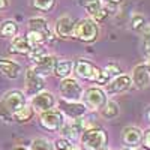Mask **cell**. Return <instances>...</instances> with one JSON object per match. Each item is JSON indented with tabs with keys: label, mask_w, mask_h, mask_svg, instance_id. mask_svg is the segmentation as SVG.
Segmentation results:
<instances>
[{
	"label": "cell",
	"mask_w": 150,
	"mask_h": 150,
	"mask_svg": "<svg viewBox=\"0 0 150 150\" xmlns=\"http://www.w3.org/2000/svg\"><path fill=\"white\" fill-rule=\"evenodd\" d=\"M0 72H2L5 77H8L11 80H15L21 75L23 68H21L20 63H17V62H14V60L0 59Z\"/></svg>",
	"instance_id": "cell-16"
},
{
	"label": "cell",
	"mask_w": 150,
	"mask_h": 150,
	"mask_svg": "<svg viewBox=\"0 0 150 150\" xmlns=\"http://www.w3.org/2000/svg\"><path fill=\"white\" fill-rule=\"evenodd\" d=\"M15 150H27V149H24V147H17Z\"/></svg>",
	"instance_id": "cell-38"
},
{
	"label": "cell",
	"mask_w": 150,
	"mask_h": 150,
	"mask_svg": "<svg viewBox=\"0 0 150 150\" xmlns=\"http://www.w3.org/2000/svg\"><path fill=\"white\" fill-rule=\"evenodd\" d=\"M39 123H41V126L45 131L57 132V131H60L62 128H63L65 117H63V114H62L59 110H50V111L41 112Z\"/></svg>",
	"instance_id": "cell-6"
},
{
	"label": "cell",
	"mask_w": 150,
	"mask_h": 150,
	"mask_svg": "<svg viewBox=\"0 0 150 150\" xmlns=\"http://www.w3.org/2000/svg\"><path fill=\"white\" fill-rule=\"evenodd\" d=\"M27 41L30 42V45L32 47H42L50 38L47 36V35H44V33H39V32H29L27 33Z\"/></svg>",
	"instance_id": "cell-23"
},
{
	"label": "cell",
	"mask_w": 150,
	"mask_h": 150,
	"mask_svg": "<svg viewBox=\"0 0 150 150\" xmlns=\"http://www.w3.org/2000/svg\"><path fill=\"white\" fill-rule=\"evenodd\" d=\"M123 150H134V149H123Z\"/></svg>",
	"instance_id": "cell-39"
},
{
	"label": "cell",
	"mask_w": 150,
	"mask_h": 150,
	"mask_svg": "<svg viewBox=\"0 0 150 150\" xmlns=\"http://www.w3.org/2000/svg\"><path fill=\"white\" fill-rule=\"evenodd\" d=\"M29 32H39L47 35L48 38L51 36V30H50L48 21L42 17H33L29 20Z\"/></svg>",
	"instance_id": "cell-19"
},
{
	"label": "cell",
	"mask_w": 150,
	"mask_h": 150,
	"mask_svg": "<svg viewBox=\"0 0 150 150\" xmlns=\"http://www.w3.org/2000/svg\"><path fill=\"white\" fill-rule=\"evenodd\" d=\"M33 6L38 11H42V12H50L53 11L56 6V0H33Z\"/></svg>",
	"instance_id": "cell-27"
},
{
	"label": "cell",
	"mask_w": 150,
	"mask_h": 150,
	"mask_svg": "<svg viewBox=\"0 0 150 150\" xmlns=\"http://www.w3.org/2000/svg\"><path fill=\"white\" fill-rule=\"evenodd\" d=\"M68 150H81V149H80V147H75V146H71Z\"/></svg>",
	"instance_id": "cell-36"
},
{
	"label": "cell",
	"mask_w": 150,
	"mask_h": 150,
	"mask_svg": "<svg viewBox=\"0 0 150 150\" xmlns=\"http://www.w3.org/2000/svg\"><path fill=\"white\" fill-rule=\"evenodd\" d=\"M74 71L78 75L80 78L87 80L90 83H96V84H107V80L102 75V69H99L98 66H95L93 63H90L89 60L86 59H78L74 63Z\"/></svg>",
	"instance_id": "cell-2"
},
{
	"label": "cell",
	"mask_w": 150,
	"mask_h": 150,
	"mask_svg": "<svg viewBox=\"0 0 150 150\" xmlns=\"http://www.w3.org/2000/svg\"><path fill=\"white\" fill-rule=\"evenodd\" d=\"M119 112H120V108L117 105V102L114 101H107L105 105L101 108V116L104 119H116L119 116Z\"/></svg>",
	"instance_id": "cell-20"
},
{
	"label": "cell",
	"mask_w": 150,
	"mask_h": 150,
	"mask_svg": "<svg viewBox=\"0 0 150 150\" xmlns=\"http://www.w3.org/2000/svg\"><path fill=\"white\" fill-rule=\"evenodd\" d=\"M131 86H132V80H131L129 75H122V74H120L119 77L112 78V80L107 84V87H105L104 92L108 93V95H120V93H123V92L129 90Z\"/></svg>",
	"instance_id": "cell-11"
},
{
	"label": "cell",
	"mask_w": 150,
	"mask_h": 150,
	"mask_svg": "<svg viewBox=\"0 0 150 150\" xmlns=\"http://www.w3.org/2000/svg\"><path fill=\"white\" fill-rule=\"evenodd\" d=\"M54 65H56V59L50 54H44L41 59H38L35 63H33V71L39 75V77H45V75L53 74L54 71Z\"/></svg>",
	"instance_id": "cell-13"
},
{
	"label": "cell",
	"mask_w": 150,
	"mask_h": 150,
	"mask_svg": "<svg viewBox=\"0 0 150 150\" xmlns=\"http://www.w3.org/2000/svg\"><path fill=\"white\" fill-rule=\"evenodd\" d=\"M81 5L84 6V9L89 12V15H95L96 12L99 9H102V0H84V2H81Z\"/></svg>",
	"instance_id": "cell-26"
},
{
	"label": "cell",
	"mask_w": 150,
	"mask_h": 150,
	"mask_svg": "<svg viewBox=\"0 0 150 150\" xmlns=\"http://www.w3.org/2000/svg\"><path fill=\"white\" fill-rule=\"evenodd\" d=\"M143 141V132L137 126H126L123 129V143L128 146V149L138 147Z\"/></svg>",
	"instance_id": "cell-14"
},
{
	"label": "cell",
	"mask_w": 150,
	"mask_h": 150,
	"mask_svg": "<svg viewBox=\"0 0 150 150\" xmlns=\"http://www.w3.org/2000/svg\"><path fill=\"white\" fill-rule=\"evenodd\" d=\"M146 65H147V68H149V71H150V56H147V63H146Z\"/></svg>",
	"instance_id": "cell-37"
},
{
	"label": "cell",
	"mask_w": 150,
	"mask_h": 150,
	"mask_svg": "<svg viewBox=\"0 0 150 150\" xmlns=\"http://www.w3.org/2000/svg\"><path fill=\"white\" fill-rule=\"evenodd\" d=\"M74 71V62L72 60H56V65H54V71L53 74L56 75L57 78H69V75Z\"/></svg>",
	"instance_id": "cell-18"
},
{
	"label": "cell",
	"mask_w": 150,
	"mask_h": 150,
	"mask_svg": "<svg viewBox=\"0 0 150 150\" xmlns=\"http://www.w3.org/2000/svg\"><path fill=\"white\" fill-rule=\"evenodd\" d=\"M30 150H54V144L47 138H35L30 144Z\"/></svg>",
	"instance_id": "cell-24"
},
{
	"label": "cell",
	"mask_w": 150,
	"mask_h": 150,
	"mask_svg": "<svg viewBox=\"0 0 150 150\" xmlns=\"http://www.w3.org/2000/svg\"><path fill=\"white\" fill-rule=\"evenodd\" d=\"M33 47L30 45V42L27 41L26 36H14L12 38V42H11V51L12 53H17V54H29L30 50Z\"/></svg>",
	"instance_id": "cell-17"
},
{
	"label": "cell",
	"mask_w": 150,
	"mask_h": 150,
	"mask_svg": "<svg viewBox=\"0 0 150 150\" xmlns=\"http://www.w3.org/2000/svg\"><path fill=\"white\" fill-rule=\"evenodd\" d=\"M8 8V0H0V11H3Z\"/></svg>",
	"instance_id": "cell-33"
},
{
	"label": "cell",
	"mask_w": 150,
	"mask_h": 150,
	"mask_svg": "<svg viewBox=\"0 0 150 150\" xmlns=\"http://www.w3.org/2000/svg\"><path fill=\"white\" fill-rule=\"evenodd\" d=\"M146 117H147V120L150 122V107H149V110L146 111Z\"/></svg>",
	"instance_id": "cell-35"
},
{
	"label": "cell",
	"mask_w": 150,
	"mask_h": 150,
	"mask_svg": "<svg viewBox=\"0 0 150 150\" xmlns=\"http://www.w3.org/2000/svg\"><path fill=\"white\" fill-rule=\"evenodd\" d=\"M69 147H71L69 141L65 140L63 137H62V138H59V140H56V149H57V150H68Z\"/></svg>",
	"instance_id": "cell-31"
},
{
	"label": "cell",
	"mask_w": 150,
	"mask_h": 150,
	"mask_svg": "<svg viewBox=\"0 0 150 150\" xmlns=\"http://www.w3.org/2000/svg\"><path fill=\"white\" fill-rule=\"evenodd\" d=\"M134 84L137 86V89H147L150 86V71L146 63L137 65L132 71V78Z\"/></svg>",
	"instance_id": "cell-12"
},
{
	"label": "cell",
	"mask_w": 150,
	"mask_h": 150,
	"mask_svg": "<svg viewBox=\"0 0 150 150\" xmlns=\"http://www.w3.org/2000/svg\"><path fill=\"white\" fill-rule=\"evenodd\" d=\"M27 105L26 95L21 90H9L3 95L0 101V119L5 122H14V116L17 111Z\"/></svg>",
	"instance_id": "cell-1"
},
{
	"label": "cell",
	"mask_w": 150,
	"mask_h": 150,
	"mask_svg": "<svg viewBox=\"0 0 150 150\" xmlns=\"http://www.w3.org/2000/svg\"><path fill=\"white\" fill-rule=\"evenodd\" d=\"M102 75H104V78L107 80V84L112 80V78H116L120 75V68L119 65L116 63H108L104 69H102Z\"/></svg>",
	"instance_id": "cell-25"
},
{
	"label": "cell",
	"mask_w": 150,
	"mask_h": 150,
	"mask_svg": "<svg viewBox=\"0 0 150 150\" xmlns=\"http://www.w3.org/2000/svg\"><path fill=\"white\" fill-rule=\"evenodd\" d=\"M81 143L90 150H102L107 144V135L99 128H89L83 131Z\"/></svg>",
	"instance_id": "cell-4"
},
{
	"label": "cell",
	"mask_w": 150,
	"mask_h": 150,
	"mask_svg": "<svg viewBox=\"0 0 150 150\" xmlns=\"http://www.w3.org/2000/svg\"><path fill=\"white\" fill-rule=\"evenodd\" d=\"M18 33V24L12 20H6L0 26V36L2 38H14Z\"/></svg>",
	"instance_id": "cell-21"
},
{
	"label": "cell",
	"mask_w": 150,
	"mask_h": 150,
	"mask_svg": "<svg viewBox=\"0 0 150 150\" xmlns=\"http://www.w3.org/2000/svg\"><path fill=\"white\" fill-rule=\"evenodd\" d=\"M141 143H143V146H144L147 150H150V131H147V134H146V137H144V140H143Z\"/></svg>",
	"instance_id": "cell-32"
},
{
	"label": "cell",
	"mask_w": 150,
	"mask_h": 150,
	"mask_svg": "<svg viewBox=\"0 0 150 150\" xmlns=\"http://www.w3.org/2000/svg\"><path fill=\"white\" fill-rule=\"evenodd\" d=\"M75 26H77V21H75L72 17L69 15H63L56 20L54 24V32L59 38H63V39H68V38L74 36L75 32Z\"/></svg>",
	"instance_id": "cell-9"
},
{
	"label": "cell",
	"mask_w": 150,
	"mask_h": 150,
	"mask_svg": "<svg viewBox=\"0 0 150 150\" xmlns=\"http://www.w3.org/2000/svg\"><path fill=\"white\" fill-rule=\"evenodd\" d=\"M59 111L62 112V114H65L68 117H71L72 120L74 119H80L83 117L86 112H87V108L84 104L81 102H71V101H65V99H60L59 101Z\"/></svg>",
	"instance_id": "cell-10"
},
{
	"label": "cell",
	"mask_w": 150,
	"mask_h": 150,
	"mask_svg": "<svg viewBox=\"0 0 150 150\" xmlns=\"http://www.w3.org/2000/svg\"><path fill=\"white\" fill-rule=\"evenodd\" d=\"M83 104L86 105V108L90 110H101L105 102H107V93L104 92V89L101 87H89L87 90L83 92Z\"/></svg>",
	"instance_id": "cell-5"
},
{
	"label": "cell",
	"mask_w": 150,
	"mask_h": 150,
	"mask_svg": "<svg viewBox=\"0 0 150 150\" xmlns=\"http://www.w3.org/2000/svg\"><path fill=\"white\" fill-rule=\"evenodd\" d=\"M107 17H108V9L102 8V9H99L96 14L93 15V21L95 23H104L107 20Z\"/></svg>",
	"instance_id": "cell-30"
},
{
	"label": "cell",
	"mask_w": 150,
	"mask_h": 150,
	"mask_svg": "<svg viewBox=\"0 0 150 150\" xmlns=\"http://www.w3.org/2000/svg\"><path fill=\"white\" fill-rule=\"evenodd\" d=\"M143 53L146 56H150V26L149 24L143 30Z\"/></svg>",
	"instance_id": "cell-29"
},
{
	"label": "cell",
	"mask_w": 150,
	"mask_h": 150,
	"mask_svg": "<svg viewBox=\"0 0 150 150\" xmlns=\"http://www.w3.org/2000/svg\"><path fill=\"white\" fill-rule=\"evenodd\" d=\"M60 95L65 101L78 102L83 96V89L77 80L74 78H65L60 83Z\"/></svg>",
	"instance_id": "cell-7"
},
{
	"label": "cell",
	"mask_w": 150,
	"mask_h": 150,
	"mask_svg": "<svg viewBox=\"0 0 150 150\" xmlns=\"http://www.w3.org/2000/svg\"><path fill=\"white\" fill-rule=\"evenodd\" d=\"M33 114H35L33 108H32V107H29V105H26V107H23L20 111H17L12 117H14V120H15V122H18V123H26V122L32 120Z\"/></svg>",
	"instance_id": "cell-22"
},
{
	"label": "cell",
	"mask_w": 150,
	"mask_h": 150,
	"mask_svg": "<svg viewBox=\"0 0 150 150\" xmlns=\"http://www.w3.org/2000/svg\"><path fill=\"white\" fill-rule=\"evenodd\" d=\"M26 84H27V90L29 93L32 95H38V93H41L42 89H44V86H45V81L42 77H39L32 68H29L26 71Z\"/></svg>",
	"instance_id": "cell-15"
},
{
	"label": "cell",
	"mask_w": 150,
	"mask_h": 150,
	"mask_svg": "<svg viewBox=\"0 0 150 150\" xmlns=\"http://www.w3.org/2000/svg\"><path fill=\"white\" fill-rule=\"evenodd\" d=\"M74 36L77 38L78 41L86 42V44L95 42L98 39V36H99V27H98V24L92 18L80 20L77 23V26H75Z\"/></svg>",
	"instance_id": "cell-3"
},
{
	"label": "cell",
	"mask_w": 150,
	"mask_h": 150,
	"mask_svg": "<svg viewBox=\"0 0 150 150\" xmlns=\"http://www.w3.org/2000/svg\"><path fill=\"white\" fill-rule=\"evenodd\" d=\"M56 105V98L51 92H41L32 98V108L33 111H50Z\"/></svg>",
	"instance_id": "cell-8"
},
{
	"label": "cell",
	"mask_w": 150,
	"mask_h": 150,
	"mask_svg": "<svg viewBox=\"0 0 150 150\" xmlns=\"http://www.w3.org/2000/svg\"><path fill=\"white\" fill-rule=\"evenodd\" d=\"M105 2H107L108 5H119L122 0H105Z\"/></svg>",
	"instance_id": "cell-34"
},
{
	"label": "cell",
	"mask_w": 150,
	"mask_h": 150,
	"mask_svg": "<svg viewBox=\"0 0 150 150\" xmlns=\"http://www.w3.org/2000/svg\"><path fill=\"white\" fill-rule=\"evenodd\" d=\"M146 26H147V21H146V18H144L143 15L135 14V15L132 17V20H131V27H132V30L141 32V30L146 29Z\"/></svg>",
	"instance_id": "cell-28"
}]
</instances>
